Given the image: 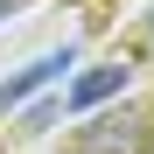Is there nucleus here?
<instances>
[{"mask_svg": "<svg viewBox=\"0 0 154 154\" xmlns=\"http://www.w3.org/2000/svg\"><path fill=\"white\" fill-rule=\"evenodd\" d=\"M154 126L140 112H98L91 126H77V154H147Z\"/></svg>", "mask_w": 154, "mask_h": 154, "instance_id": "1", "label": "nucleus"}, {"mask_svg": "<svg viewBox=\"0 0 154 154\" xmlns=\"http://www.w3.org/2000/svg\"><path fill=\"white\" fill-rule=\"evenodd\" d=\"M119 84H126V63H98V70H84V77L70 84V98H63V105H70V112H98Z\"/></svg>", "mask_w": 154, "mask_h": 154, "instance_id": "3", "label": "nucleus"}, {"mask_svg": "<svg viewBox=\"0 0 154 154\" xmlns=\"http://www.w3.org/2000/svg\"><path fill=\"white\" fill-rule=\"evenodd\" d=\"M70 63H77V56H70V49H49V56H35L28 70H14V77H7V84H0V112H7V105H21V98H35L42 84H56V77H63Z\"/></svg>", "mask_w": 154, "mask_h": 154, "instance_id": "2", "label": "nucleus"}]
</instances>
